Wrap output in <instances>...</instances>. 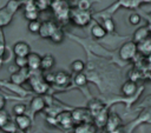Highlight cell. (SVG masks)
Segmentation results:
<instances>
[{"mask_svg":"<svg viewBox=\"0 0 151 133\" xmlns=\"http://www.w3.org/2000/svg\"><path fill=\"white\" fill-rule=\"evenodd\" d=\"M28 82H29L32 89L39 95L47 93L48 87H50V85L44 80L42 74H38V72H31V75L28 78Z\"/></svg>","mask_w":151,"mask_h":133,"instance_id":"cell-1","label":"cell"},{"mask_svg":"<svg viewBox=\"0 0 151 133\" xmlns=\"http://www.w3.org/2000/svg\"><path fill=\"white\" fill-rule=\"evenodd\" d=\"M70 19L74 25L84 27L92 20V14L90 11H80L77 8L70 12Z\"/></svg>","mask_w":151,"mask_h":133,"instance_id":"cell-2","label":"cell"},{"mask_svg":"<svg viewBox=\"0 0 151 133\" xmlns=\"http://www.w3.org/2000/svg\"><path fill=\"white\" fill-rule=\"evenodd\" d=\"M51 7H52L55 16L58 18V20H64V19L70 18L71 9L65 0H53Z\"/></svg>","mask_w":151,"mask_h":133,"instance_id":"cell-3","label":"cell"},{"mask_svg":"<svg viewBox=\"0 0 151 133\" xmlns=\"http://www.w3.org/2000/svg\"><path fill=\"white\" fill-rule=\"evenodd\" d=\"M138 49H137V44L134 41H126L125 44H123L119 48V56L123 60H131L136 56Z\"/></svg>","mask_w":151,"mask_h":133,"instance_id":"cell-4","label":"cell"},{"mask_svg":"<svg viewBox=\"0 0 151 133\" xmlns=\"http://www.w3.org/2000/svg\"><path fill=\"white\" fill-rule=\"evenodd\" d=\"M29 75H31V71L28 68H18L17 71H14L11 74L9 81L18 85V86H21L24 82L28 81Z\"/></svg>","mask_w":151,"mask_h":133,"instance_id":"cell-5","label":"cell"},{"mask_svg":"<svg viewBox=\"0 0 151 133\" xmlns=\"http://www.w3.org/2000/svg\"><path fill=\"white\" fill-rule=\"evenodd\" d=\"M55 119H57V124L60 125V126H61L63 128H65V129H70V128L73 127V125H74V121H73V119H72L71 112H66V111L60 112V113L55 117Z\"/></svg>","mask_w":151,"mask_h":133,"instance_id":"cell-6","label":"cell"},{"mask_svg":"<svg viewBox=\"0 0 151 133\" xmlns=\"http://www.w3.org/2000/svg\"><path fill=\"white\" fill-rule=\"evenodd\" d=\"M46 107V100L44 97L41 95H35L32 98L31 102H29V109H31V113L34 115L41 111H44Z\"/></svg>","mask_w":151,"mask_h":133,"instance_id":"cell-7","label":"cell"},{"mask_svg":"<svg viewBox=\"0 0 151 133\" xmlns=\"http://www.w3.org/2000/svg\"><path fill=\"white\" fill-rule=\"evenodd\" d=\"M58 28V25L53 21H44L41 22V27H40V31H39V35L42 38V39H50L51 35L53 34V32Z\"/></svg>","mask_w":151,"mask_h":133,"instance_id":"cell-8","label":"cell"},{"mask_svg":"<svg viewBox=\"0 0 151 133\" xmlns=\"http://www.w3.org/2000/svg\"><path fill=\"white\" fill-rule=\"evenodd\" d=\"M14 56H28L31 53V46L26 41H17L12 47Z\"/></svg>","mask_w":151,"mask_h":133,"instance_id":"cell-9","label":"cell"},{"mask_svg":"<svg viewBox=\"0 0 151 133\" xmlns=\"http://www.w3.org/2000/svg\"><path fill=\"white\" fill-rule=\"evenodd\" d=\"M41 65V55H39L35 52H31L27 56V68L31 72H38L40 71Z\"/></svg>","mask_w":151,"mask_h":133,"instance_id":"cell-10","label":"cell"},{"mask_svg":"<svg viewBox=\"0 0 151 133\" xmlns=\"http://www.w3.org/2000/svg\"><path fill=\"white\" fill-rule=\"evenodd\" d=\"M14 121L18 126V129L20 131H28L32 126V118L27 114H22V115H17L14 118Z\"/></svg>","mask_w":151,"mask_h":133,"instance_id":"cell-11","label":"cell"},{"mask_svg":"<svg viewBox=\"0 0 151 133\" xmlns=\"http://www.w3.org/2000/svg\"><path fill=\"white\" fill-rule=\"evenodd\" d=\"M88 114H90L88 109H85V108H76L71 112L74 125H78L81 122H88V120L86 119V117H88Z\"/></svg>","mask_w":151,"mask_h":133,"instance_id":"cell-12","label":"cell"},{"mask_svg":"<svg viewBox=\"0 0 151 133\" xmlns=\"http://www.w3.org/2000/svg\"><path fill=\"white\" fill-rule=\"evenodd\" d=\"M120 125H122V119L119 118V115L117 113L109 114V119H107V122H106V129L110 133L120 128Z\"/></svg>","mask_w":151,"mask_h":133,"instance_id":"cell-13","label":"cell"},{"mask_svg":"<svg viewBox=\"0 0 151 133\" xmlns=\"http://www.w3.org/2000/svg\"><path fill=\"white\" fill-rule=\"evenodd\" d=\"M55 65V58L52 54H45L41 56V65H40V71L42 72H48L51 71Z\"/></svg>","mask_w":151,"mask_h":133,"instance_id":"cell-14","label":"cell"},{"mask_svg":"<svg viewBox=\"0 0 151 133\" xmlns=\"http://www.w3.org/2000/svg\"><path fill=\"white\" fill-rule=\"evenodd\" d=\"M96 132H97V127L91 121L78 124L73 129V133H96Z\"/></svg>","mask_w":151,"mask_h":133,"instance_id":"cell-15","label":"cell"},{"mask_svg":"<svg viewBox=\"0 0 151 133\" xmlns=\"http://www.w3.org/2000/svg\"><path fill=\"white\" fill-rule=\"evenodd\" d=\"M149 36H150V29H149V27H147V26H143V27H139V28L134 32L132 41H134L136 44H138V42L144 41V40L147 39Z\"/></svg>","mask_w":151,"mask_h":133,"instance_id":"cell-16","label":"cell"},{"mask_svg":"<svg viewBox=\"0 0 151 133\" xmlns=\"http://www.w3.org/2000/svg\"><path fill=\"white\" fill-rule=\"evenodd\" d=\"M13 16L14 15L9 11H7V8L5 6L1 7L0 8V28H4L6 26H8L12 22Z\"/></svg>","mask_w":151,"mask_h":133,"instance_id":"cell-17","label":"cell"},{"mask_svg":"<svg viewBox=\"0 0 151 133\" xmlns=\"http://www.w3.org/2000/svg\"><path fill=\"white\" fill-rule=\"evenodd\" d=\"M71 81V77L68 73H66L65 71H58L55 72V77H54V84L58 86H67Z\"/></svg>","mask_w":151,"mask_h":133,"instance_id":"cell-18","label":"cell"},{"mask_svg":"<svg viewBox=\"0 0 151 133\" xmlns=\"http://www.w3.org/2000/svg\"><path fill=\"white\" fill-rule=\"evenodd\" d=\"M122 93L125 97H131L137 92V84L136 81L132 80H126L123 85H122Z\"/></svg>","mask_w":151,"mask_h":133,"instance_id":"cell-19","label":"cell"},{"mask_svg":"<svg viewBox=\"0 0 151 133\" xmlns=\"http://www.w3.org/2000/svg\"><path fill=\"white\" fill-rule=\"evenodd\" d=\"M104 108H105V107H104V104H103L100 100H98V99L91 100V101L88 102V106H87V109H88L90 114L93 115V117H96L98 113H100Z\"/></svg>","mask_w":151,"mask_h":133,"instance_id":"cell-20","label":"cell"},{"mask_svg":"<svg viewBox=\"0 0 151 133\" xmlns=\"http://www.w3.org/2000/svg\"><path fill=\"white\" fill-rule=\"evenodd\" d=\"M107 34L106 29L104 28V26L101 24H94L92 27H91V35L94 38V39H103L105 38V35Z\"/></svg>","mask_w":151,"mask_h":133,"instance_id":"cell-21","label":"cell"},{"mask_svg":"<svg viewBox=\"0 0 151 133\" xmlns=\"http://www.w3.org/2000/svg\"><path fill=\"white\" fill-rule=\"evenodd\" d=\"M137 49H138V52H140L144 55L151 54V36H149L147 39H145L142 42H138L137 44Z\"/></svg>","mask_w":151,"mask_h":133,"instance_id":"cell-22","label":"cell"},{"mask_svg":"<svg viewBox=\"0 0 151 133\" xmlns=\"http://www.w3.org/2000/svg\"><path fill=\"white\" fill-rule=\"evenodd\" d=\"M85 62L81 60V59H76V60H73L72 62H71V65H70V68H71V71L74 73V74H78V73H83L84 72V69H85Z\"/></svg>","mask_w":151,"mask_h":133,"instance_id":"cell-23","label":"cell"},{"mask_svg":"<svg viewBox=\"0 0 151 133\" xmlns=\"http://www.w3.org/2000/svg\"><path fill=\"white\" fill-rule=\"evenodd\" d=\"M94 118V125L97 126H106V122H107V119H109V114H107V111L104 108L100 113H98Z\"/></svg>","mask_w":151,"mask_h":133,"instance_id":"cell-24","label":"cell"},{"mask_svg":"<svg viewBox=\"0 0 151 133\" xmlns=\"http://www.w3.org/2000/svg\"><path fill=\"white\" fill-rule=\"evenodd\" d=\"M50 39H51L52 42H54V44H60V42H63L64 39H65V32L63 31V28H60V27L58 26V28L53 32V34L51 35Z\"/></svg>","mask_w":151,"mask_h":133,"instance_id":"cell-25","label":"cell"},{"mask_svg":"<svg viewBox=\"0 0 151 133\" xmlns=\"http://www.w3.org/2000/svg\"><path fill=\"white\" fill-rule=\"evenodd\" d=\"M21 1H18V0H8L7 1V4H6V8H7V11H9L13 15L19 11V8L21 7Z\"/></svg>","mask_w":151,"mask_h":133,"instance_id":"cell-26","label":"cell"},{"mask_svg":"<svg viewBox=\"0 0 151 133\" xmlns=\"http://www.w3.org/2000/svg\"><path fill=\"white\" fill-rule=\"evenodd\" d=\"M4 133H15L17 131H18V126H17V124H15V121L14 120H8L1 128H0Z\"/></svg>","mask_w":151,"mask_h":133,"instance_id":"cell-27","label":"cell"},{"mask_svg":"<svg viewBox=\"0 0 151 133\" xmlns=\"http://www.w3.org/2000/svg\"><path fill=\"white\" fill-rule=\"evenodd\" d=\"M40 27H41V22L39 20H33V21H28V25H27V29L35 34L38 33L39 34V31H40Z\"/></svg>","mask_w":151,"mask_h":133,"instance_id":"cell-28","label":"cell"},{"mask_svg":"<svg viewBox=\"0 0 151 133\" xmlns=\"http://www.w3.org/2000/svg\"><path fill=\"white\" fill-rule=\"evenodd\" d=\"M52 1L53 0H34V4L37 6V9L40 12V11H45L48 7H51Z\"/></svg>","mask_w":151,"mask_h":133,"instance_id":"cell-29","label":"cell"},{"mask_svg":"<svg viewBox=\"0 0 151 133\" xmlns=\"http://www.w3.org/2000/svg\"><path fill=\"white\" fill-rule=\"evenodd\" d=\"M73 81L77 86H85L87 84V77L84 73H78V74H74Z\"/></svg>","mask_w":151,"mask_h":133,"instance_id":"cell-30","label":"cell"},{"mask_svg":"<svg viewBox=\"0 0 151 133\" xmlns=\"http://www.w3.org/2000/svg\"><path fill=\"white\" fill-rule=\"evenodd\" d=\"M26 111H27V106L25 104H15L13 106V113H14L15 117L26 114Z\"/></svg>","mask_w":151,"mask_h":133,"instance_id":"cell-31","label":"cell"},{"mask_svg":"<svg viewBox=\"0 0 151 133\" xmlns=\"http://www.w3.org/2000/svg\"><path fill=\"white\" fill-rule=\"evenodd\" d=\"M13 60L18 68H27V56H14Z\"/></svg>","mask_w":151,"mask_h":133,"instance_id":"cell-32","label":"cell"},{"mask_svg":"<svg viewBox=\"0 0 151 133\" xmlns=\"http://www.w3.org/2000/svg\"><path fill=\"white\" fill-rule=\"evenodd\" d=\"M24 18L27 21L38 20V18H39V11H25L24 12Z\"/></svg>","mask_w":151,"mask_h":133,"instance_id":"cell-33","label":"cell"},{"mask_svg":"<svg viewBox=\"0 0 151 133\" xmlns=\"http://www.w3.org/2000/svg\"><path fill=\"white\" fill-rule=\"evenodd\" d=\"M92 4L90 0H78L77 2V8L80 11H90Z\"/></svg>","mask_w":151,"mask_h":133,"instance_id":"cell-34","label":"cell"},{"mask_svg":"<svg viewBox=\"0 0 151 133\" xmlns=\"http://www.w3.org/2000/svg\"><path fill=\"white\" fill-rule=\"evenodd\" d=\"M103 26L106 29V32H114V21L111 18H106L103 21Z\"/></svg>","mask_w":151,"mask_h":133,"instance_id":"cell-35","label":"cell"},{"mask_svg":"<svg viewBox=\"0 0 151 133\" xmlns=\"http://www.w3.org/2000/svg\"><path fill=\"white\" fill-rule=\"evenodd\" d=\"M140 21H142L140 14H138V13H131V14L129 15V22H130L131 25H138Z\"/></svg>","mask_w":151,"mask_h":133,"instance_id":"cell-36","label":"cell"},{"mask_svg":"<svg viewBox=\"0 0 151 133\" xmlns=\"http://www.w3.org/2000/svg\"><path fill=\"white\" fill-rule=\"evenodd\" d=\"M54 77H55V73H52L51 71H48V72H44V74H42L44 80H45L48 85L54 84Z\"/></svg>","mask_w":151,"mask_h":133,"instance_id":"cell-37","label":"cell"},{"mask_svg":"<svg viewBox=\"0 0 151 133\" xmlns=\"http://www.w3.org/2000/svg\"><path fill=\"white\" fill-rule=\"evenodd\" d=\"M11 118H9V115H8V113L5 111V109H2V111H0V128L9 120Z\"/></svg>","mask_w":151,"mask_h":133,"instance_id":"cell-38","label":"cell"},{"mask_svg":"<svg viewBox=\"0 0 151 133\" xmlns=\"http://www.w3.org/2000/svg\"><path fill=\"white\" fill-rule=\"evenodd\" d=\"M6 44L5 42H0V69H1V66L4 65V56H5V53H6Z\"/></svg>","mask_w":151,"mask_h":133,"instance_id":"cell-39","label":"cell"},{"mask_svg":"<svg viewBox=\"0 0 151 133\" xmlns=\"http://www.w3.org/2000/svg\"><path fill=\"white\" fill-rule=\"evenodd\" d=\"M6 97L4 95V94H1L0 93V111H2V109H5V106H6Z\"/></svg>","mask_w":151,"mask_h":133,"instance_id":"cell-40","label":"cell"},{"mask_svg":"<svg viewBox=\"0 0 151 133\" xmlns=\"http://www.w3.org/2000/svg\"><path fill=\"white\" fill-rule=\"evenodd\" d=\"M0 42H5L6 44V38H5V33H4L2 28H0Z\"/></svg>","mask_w":151,"mask_h":133,"instance_id":"cell-41","label":"cell"},{"mask_svg":"<svg viewBox=\"0 0 151 133\" xmlns=\"http://www.w3.org/2000/svg\"><path fill=\"white\" fill-rule=\"evenodd\" d=\"M142 1H143V2H149V1H151V0H140V2H142Z\"/></svg>","mask_w":151,"mask_h":133,"instance_id":"cell-42","label":"cell"},{"mask_svg":"<svg viewBox=\"0 0 151 133\" xmlns=\"http://www.w3.org/2000/svg\"><path fill=\"white\" fill-rule=\"evenodd\" d=\"M18 1H22V0H18Z\"/></svg>","mask_w":151,"mask_h":133,"instance_id":"cell-43","label":"cell"}]
</instances>
